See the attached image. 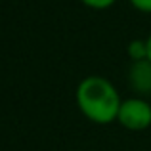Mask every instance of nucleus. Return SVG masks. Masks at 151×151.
I'll return each mask as SVG.
<instances>
[{"label": "nucleus", "mask_w": 151, "mask_h": 151, "mask_svg": "<svg viewBox=\"0 0 151 151\" xmlns=\"http://www.w3.org/2000/svg\"><path fill=\"white\" fill-rule=\"evenodd\" d=\"M145 42H147V59L151 61V35L147 37V40H145Z\"/></svg>", "instance_id": "0eeeda50"}, {"label": "nucleus", "mask_w": 151, "mask_h": 151, "mask_svg": "<svg viewBox=\"0 0 151 151\" xmlns=\"http://www.w3.org/2000/svg\"><path fill=\"white\" fill-rule=\"evenodd\" d=\"M77 103L86 119L96 124H109L119 117L122 101L107 78L86 77L77 86Z\"/></svg>", "instance_id": "f257e3e1"}, {"label": "nucleus", "mask_w": 151, "mask_h": 151, "mask_svg": "<svg viewBox=\"0 0 151 151\" xmlns=\"http://www.w3.org/2000/svg\"><path fill=\"white\" fill-rule=\"evenodd\" d=\"M128 55L132 61H144L147 59V42L145 40H132L128 44Z\"/></svg>", "instance_id": "20e7f679"}, {"label": "nucleus", "mask_w": 151, "mask_h": 151, "mask_svg": "<svg viewBox=\"0 0 151 151\" xmlns=\"http://www.w3.org/2000/svg\"><path fill=\"white\" fill-rule=\"evenodd\" d=\"M130 84L138 94H151V61H134L130 67Z\"/></svg>", "instance_id": "7ed1b4c3"}, {"label": "nucleus", "mask_w": 151, "mask_h": 151, "mask_svg": "<svg viewBox=\"0 0 151 151\" xmlns=\"http://www.w3.org/2000/svg\"><path fill=\"white\" fill-rule=\"evenodd\" d=\"M130 4H132L136 10L145 12V14H151V0H130Z\"/></svg>", "instance_id": "423d86ee"}, {"label": "nucleus", "mask_w": 151, "mask_h": 151, "mask_svg": "<svg viewBox=\"0 0 151 151\" xmlns=\"http://www.w3.org/2000/svg\"><path fill=\"white\" fill-rule=\"evenodd\" d=\"M81 2L88 8H94V10H105V8L113 6L117 0H81Z\"/></svg>", "instance_id": "39448f33"}, {"label": "nucleus", "mask_w": 151, "mask_h": 151, "mask_svg": "<svg viewBox=\"0 0 151 151\" xmlns=\"http://www.w3.org/2000/svg\"><path fill=\"white\" fill-rule=\"evenodd\" d=\"M117 121L128 130H145L151 124V103L142 98H128L121 103Z\"/></svg>", "instance_id": "f03ea898"}]
</instances>
